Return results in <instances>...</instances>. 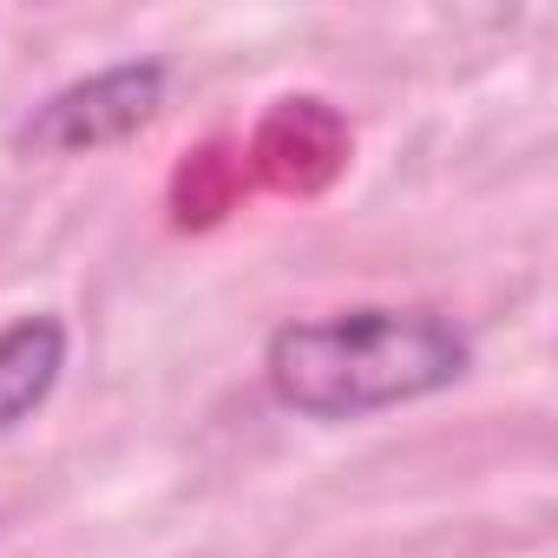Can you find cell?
<instances>
[{"label": "cell", "mask_w": 558, "mask_h": 558, "mask_svg": "<svg viewBox=\"0 0 558 558\" xmlns=\"http://www.w3.org/2000/svg\"><path fill=\"white\" fill-rule=\"evenodd\" d=\"M171 99V66L165 60H119V66H99L60 93H47L14 145L34 151V158H86V151H106V145H125L138 138Z\"/></svg>", "instance_id": "7a4b0ae2"}, {"label": "cell", "mask_w": 558, "mask_h": 558, "mask_svg": "<svg viewBox=\"0 0 558 558\" xmlns=\"http://www.w3.org/2000/svg\"><path fill=\"white\" fill-rule=\"evenodd\" d=\"M473 336L440 310L362 303L336 316H303L269 329L263 388L283 414L303 421H368L388 408H414L466 381Z\"/></svg>", "instance_id": "6da1fadb"}, {"label": "cell", "mask_w": 558, "mask_h": 558, "mask_svg": "<svg viewBox=\"0 0 558 558\" xmlns=\"http://www.w3.org/2000/svg\"><path fill=\"white\" fill-rule=\"evenodd\" d=\"M66 355H73V329L60 316H14L8 329H0V440H8L14 427H27L60 375H66Z\"/></svg>", "instance_id": "3957f363"}]
</instances>
